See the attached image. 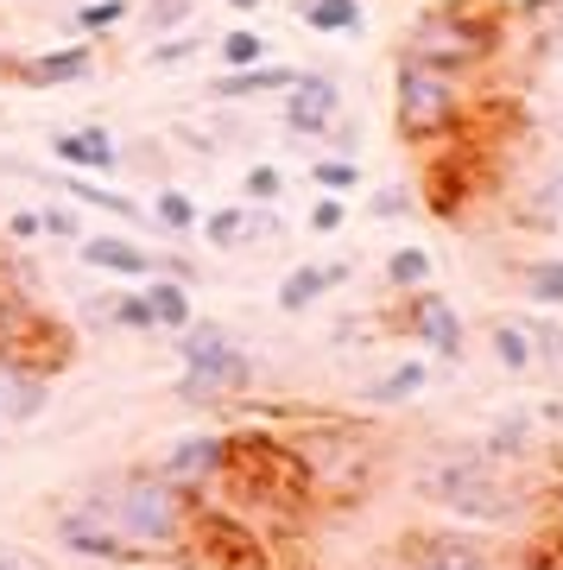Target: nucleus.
<instances>
[{
	"label": "nucleus",
	"mask_w": 563,
	"mask_h": 570,
	"mask_svg": "<svg viewBox=\"0 0 563 570\" xmlns=\"http://www.w3.org/2000/svg\"><path fill=\"white\" fill-rule=\"evenodd\" d=\"M82 501H89L108 527L121 532L127 551H134L140 564L184 558V551L197 546V494L178 489L171 475H159V463L121 469V475H101Z\"/></svg>",
	"instance_id": "1"
},
{
	"label": "nucleus",
	"mask_w": 563,
	"mask_h": 570,
	"mask_svg": "<svg viewBox=\"0 0 563 570\" xmlns=\"http://www.w3.org/2000/svg\"><path fill=\"white\" fill-rule=\"evenodd\" d=\"M412 494L443 508L456 527H475V532H494V527H520L525 520V489L506 475L501 463H487L475 444L463 450H443L412 475Z\"/></svg>",
	"instance_id": "2"
},
{
	"label": "nucleus",
	"mask_w": 563,
	"mask_h": 570,
	"mask_svg": "<svg viewBox=\"0 0 563 570\" xmlns=\"http://www.w3.org/2000/svg\"><path fill=\"white\" fill-rule=\"evenodd\" d=\"M506 45V20L482 0H443V7H424L412 32H405L399 58L437 63V70H456V77H475L501 58Z\"/></svg>",
	"instance_id": "3"
},
{
	"label": "nucleus",
	"mask_w": 563,
	"mask_h": 570,
	"mask_svg": "<svg viewBox=\"0 0 563 570\" xmlns=\"http://www.w3.org/2000/svg\"><path fill=\"white\" fill-rule=\"evenodd\" d=\"M260 387V362L241 348V336L216 317H190L178 330V393L184 406H228V400H247Z\"/></svg>",
	"instance_id": "4"
},
{
	"label": "nucleus",
	"mask_w": 563,
	"mask_h": 570,
	"mask_svg": "<svg viewBox=\"0 0 563 570\" xmlns=\"http://www.w3.org/2000/svg\"><path fill=\"white\" fill-rule=\"evenodd\" d=\"M468 115V77L437 70V63L399 58L393 63V127L405 146H437L450 140Z\"/></svg>",
	"instance_id": "5"
},
{
	"label": "nucleus",
	"mask_w": 563,
	"mask_h": 570,
	"mask_svg": "<svg viewBox=\"0 0 563 570\" xmlns=\"http://www.w3.org/2000/svg\"><path fill=\"white\" fill-rule=\"evenodd\" d=\"M381 324H386V330H405V336L424 348V362H463V348H468L463 311L450 305L437 285H424V292H405L399 311H386Z\"/></svg>",
	"instance_id": "6"
},
{
	"label": "nucleus",
	"mask_w": 563,
	"mask_h": 570,
	"mask_svg": "<svg viewBox=\"0 0 563 570\" xmlns=\"http://www.w3.org/2000/svg\"><path fill=\"white\" fill-rule=\"evenodd\" d=\"M393 570H501V551L475 527H431L393 546Z\"/></svg>",
	"instance_id": "7"
},
{
	"label": "nucleus",
	"mask_w": 563,
	"mask_h": 570,
	"mask_svg": "<svg viewBox=\"0 0 563 570\" xmlns=\"http://www.w3.org/2000/svg\"><path fill=\"white\" fill-rule=\"evenodd\" d=\"M235 456H241V438L235 431H190V438H171V450L159 456V475H171L178 489H209V482H221L228 469H235Z\"/></svg>",
	"instance_id": "8"
},
{
	"label": "nucleus",
	"mask_w": 563,
	"mask_h": 570,
	"mask_svg": "<svg viewBox=\"0 0 563 570\" xmlns=\"http://www.w3.org/2000/svg\"><path fill=\"white\" fill-rule=\"evenodd\" d=\"M51 539H58L70 558H82V564H115V570L140 564V558L127 551V539L108 527V520H101L89 501H77V508H58V520H51Z\"/></svg>",
	"instance_id": "9"
},
{
	"label": "nucleus",
	"mask_w": 563,
	"mask_h": 570,
	"mask_svg": "<svg viewBox=\"0 0 563 570\" xmlns=\"http://www.w3.org/2000/svg\"><path fill=\"white\" fill-rule=\"evenodd\" d=\"M336 115H343V89L323 70H298V82L279 96V121L292 140H329Z\"/></svg>",
	"instance_id": "10"
},
{
	"label": "nucleus",
	"mask_w": 563,
	"mask_h": 570,
	"mask_svg": "<svg viewBox=\"0 0 563 570\" xmlns=\"http://www.w3.org/2000/svg\"><path fill=\"white\" fill-rule=\"evenodd\" d=\"M89 77H96V45L89 39H70L58 51H39V58L13 63L20 89H70V82H89Z\"/></svg>",
	"instance_id": "11"
},
{
	"label": "nucleus",
	"mask_w": 563,
	"mask_h": 570,
	"mask_svg": "<svg viewBox=\"0 0 563 570\" xmlns=\"http://www.w3.org/2000/svg\"><path fill=\"white\" fill-rule=\"evenodd\" d=\"M77 261L89 266V273H115V279H134V285L159 273V254L146 242H134V235H82Z\"/></svg>",
	"instance_id": "12"
},
{
	"label": "nucleus",
	"mask_w": 563,
	"mask_h": 570,
	"mask_svg": "<svg viewBox=\"0 0 563 570\" xmlns=\"http://www.w3.org/2000/svg\"><path fill=\"white\" fill-rule=\"evenodd\" d=\"M51 159L63 171H82V178H108V171H121V146L108 127H58L51 134Z\"/></svg>",
	"instance_id": "13"
},
{
	"label": "nucleus",
	"mask_w": 563,
	"mask_h": 570,
	"mask_svg": "<svg viewBox=\"0 0 563 570\" xmlns=\"http://www.w3.org/2000/svg\"><path fill=\"white\" fill-rule=\"evenodd\" d=\"M45 406H51V367L13 362V355L0 348V412H7L13 425H32Z\"/></svg>",
	"instance_id": "14"
},
{
	"label": "nucleus",
	"mask_w": 563,
	"mask_h": 570,
	"mask_svg": "<svg viewBox=\"0 0 563 570\" xmlns=\"http://www.w3.org/2000/svg\"><path fill=\"white\" fill-rule=\"evenodd\" d=\"M298 82V63H279V58H266L254 63V70H221L216 82H209V102H260V96H285Z\"/></svg>",
	"instance_id": "15"
},
{
	"label": "nucleus",
	"mask_w": 563,
	"mask_h": 570,
	"mask_svg": "<svg viewBox=\"0 0 563 570\" xmlns=\"http://www.w3.org/2000/svg\"><path fill=\"white\" fill-rule=\"evenodd\" d=\"M51 190H58L63 204H77V209H101V216H115V223H127V228H152V216H146L127 190H108V184H89L82 171H58L51 178Z\"/></svg>",
	"instance_id": "16"
},
{
	"label": "nucleus",
	"mask_w": 563,
	"mask_h": 570,
	"mask_svg": "<svg viewBox=\"0 0 563 570\" xmlns=\"http://www.w3.org/2000/svg\"><path fill=\"white\" fill-rule=\"evenodd\" d=\"M424 387H431V362H424V355H412V362L386 367V374H374V381H367V387H362V406L399 412V406H412Z\"/></svg>",
	"instance_id": "17"
},
{
	"label": "nucleus",
	"mask_w": 563,
	"mask_h": 570,
	"mask_svg": "<svg viewBox=\"0 0 563 570\" xmlns=\"http://www.w3.org/2000/svg\"><path fill=\"white\" fill-rule=\"evenodd\" d=\"M96 324L121 330V336H159V324H152V305H146L140 285H115L108 298H96V305H82Z\"/></svg>",
	"instance_id": "18"
},
{
	"label": "nucleus",
	"mask_w": 563,
	"mask_h": 570,
	"mask_svg": "<svg viewBox=\"0 0 563 570\" xmlns=\"http://www.w3.org/2000/svg\"><path fill=\"white\" fill-rule=\"evenodd\" d=\"M336 285H329V273H323V261H304V266H292L279 279V292H273V305L285 311V317H304V311H317L323 298H329Z\"/></svg>",
	"instance_id": "19"
},
{
	"label": "nucleus",
	"mask_w": 563,
	"mask_h": 570,
	"mask_svg": "<svg viewBox=\"0 0 563 570\" xmlns=\"http://www.w3.org/2000/svg\"><path fill=\"white\" fill-rule=\"evenodd\" d=\"M146 216H152V228H165L171 242H190V235L203 228V209H197V197H190L184 184H159Z\"/></svg>",
	"instance_id": "20"
},
{
	"label": "nucleus",
	"mask_w": 563,
	"mask_h": 570,
	"mask_svg": "<svg viewBox=\"0 0 563 570\" xmlns=\"http://www.w3.org/2000/svg\"><path fill=\"white\" fill-rule=\"evenodd\" d=\"M140 292H146V305H152V324L159 330H171L178 336L197 311H190V285L184 279H165V273H152V279H140Z\"/></svg>",
	"instance_id": "21"
},
{
	"label": "nucleus",
	"mask_w": 563,
	"mask_h": 570,
	"mask_svg": "<svg viewBox=\"0 0 563 570\" xmlns=\"http://www.w3.org/2000/svg\"><path fill=\"white\" fill-rule=\"evenodd\" d=\"M487 348H494V362L506 367V374H513V381H525V374H532V330L520 324V317H494V324H487Z\"/></svg>",
	"instance_id": "22"
},
{
	"label": "nucleus",
	"mask_w": 563,
	"mask_h": 570,
	"mask_svg": "<svg viewBox=\"0 0 563 570\" xmlns=\"http://www.w3.org/2000/svg\"><path fill=\"white\" fill-rule=\"evenodd\" d=\"M386 285H393V292H424V285H437V261H431V247H418V242H405V247H393V254H386Z\"/></svg>",
	"instance_id": "23"
},
{
	"label": "nucleus",
	"mask_w": 563,
	"mask_h": 570,
	"mask_svg": "<svg viewBox=\"0 0 563 570\" xmlns=\"http://www.w3.org/2000/svg\"><path fill=\"white\" fill-rule=\"evenodd\" d=\"M520 292H525V305L563 311V254H539V261H525L520 266Z\"/></svg>",
	"instance_id": "24"
},
{
	"label": "nucleus",
	"mask_w": 563,
	"mask_h": 570,
	"mask_svg": "<svg viewBox=\"0 0 563 570\" xmlns=\"http://www.w3.org/2000/svg\"><path fill=\"white\" fill-rule=\"evenodd\" d=\"M487 456V463H525V456H532V450H539V431H532V419H501V425L487 431L482 444H475Z\"/></svg>",
	"instance_id": "25"
},
{
	"label": "nucleus",
	"mask_w": 563,
	"mask_h": 570,
	"mask_svg": "<svg viewBox=\"0 0 563 570\" xmlns=\"http://www.w3.org/2000/svg\"><path fill=\"white\" fill-rule=\"evenodd\" d=\"M298 20L310 26V32L348 39V32H362V0H298Z\"/></svg>",
	"instance_id": "26"
},
{
	"label": "nucleus",
	"mask_w": 563,
	"mask_h": 570,
	"mask_svg": "<svg viewBox=\"0 0 563 570\" xmlns=\"http://www.w3.org/2000/svg\"><path fill=\"white\" fill-rule=\"evenodd\" d=\"M127 13H134V0H70V32L96 45L101 32H115Z\"/></svg>",
	"instance_id": "27"
},
{
	"label": "nucleus",
	"mask_w": 563,
	"mask_h": 570,
	"mask_svg": "<svg viewBox=\"0 0 563 570\" xmlns=\"http://www.w3.org/2000/svg\"><path fill=\"white\" fill-rule=\"evenodd\" d=\"M216 58H221V70H254V63L273 58V45H266V32H254V26H228L216 39Z\"/></svg>",
	"instance_id": "28"
},
{
	"label": "nucleus",
	"mask_w": 563,
	"mask_h": 570,
	"mask_svg": "<svg viewBox=\"0 0 563 570\" xmlns=\"http://www.w3.org/2000/svg\"><path fill=\"white\" fill-rule=\"evenodd\" d=\"M310 184H317V197H355L362 190V165L343 159V153H317L310 159Z\"/></svg>",
	"instance_id": "29"
},
{
	"label": "nucleus",
	"mask_w": 563,
	"mask_h": 570,
	"mask_svg": "<svg viewBox=\"0 0 563 570\" xmlns=\"http://www.w3.org/2000/svg\"><path fill=\"white\" fill-rule=\"evenodd\" d=\"M241 223H247V204H221V209H203V242L221 247V254H235L241 247Z\"/></svg>",
	"instance_id": "30"
},
{
	"label": "nucleus",
	"mask_w": 563,
	"mask_h": 570,
	"mask_svg": "<svg viewBox=\"0 0 563 570\" xmlns=\"http://www.w3.org/2000/svg\"><path fill=\"white\" fill-rule=\"evenodd\" d=\"M279 190H285V171H279V165H247V178H241V204L273 209V204H279Z\"/></svg>",
	"instance_id": "31"
},
{
	"label": "nucleus",
	"mask_w": 563,
	"mask_h": 570,
	"mask_svg": "<svg viewBox=\"0 0 563 570\" xmlns=\"http://www.w3.org/2000/svg\"><path fill=\"white\" fill-rule=\"evenodd\" d=\"M190 13H197V0H146V7H140V20H146L152 39H171Z\"/></svg>",
	"instance_id": "32"
},
{
	"label": "nucleus",
	"mask_w": 563,
	"mask_h": 570,
	"mask_svg": "<svg viewBox=\"0 0 563 570\" xmlns=\"http://www.w3.org/2000/svg\"><path fill=\"white\" fill-rule=\"evenodd\" d=\"M39 223H45V235H51V242H63V247H77L82 235H89V228H82V209H77V204H45V209H39Z\"/></svg>",
	"instance_id": "33"
},
{
	"label": "nucleus",
	"mask_w": 563,
	"mask_h": 570,
	"mask_svg": "<svg viewBox=\"0 0 563 570\" xmlns=\"http://www.w3.org/2000/svg\"><path fill=\"white\" fill-rule=\"evenodd\" d=\"M197 51H203L197 32H178V39H152L146 45V63H152V70H171V63H190Z\"/></svg>",
	"instance_id": "34"
},
{
	"label": "nucleus",
	"mask_w": 563,
	"mask_h": 570,
	"mask_svg": "<svg viewBox=\"0 0 563 570\" xmlns=\"http://www.w3.org/2000/svg\"><path fill=\"white\" fill-rule=\"evenodd\" d=\"M260 242H285V223L273 209H254L247 204V223H241V247H260Z\"/></svg>",
	"instance_id": "35"
},
{
	"label": "nucleus",
	"mask_w": 563,
	"mask_h": 570,
	"mask_svg": "<svg viewBox=\"0 0 563 570\" xmlns=\"http://www.w3.org/2000/svg\"><path fill=\"white\" fill-rule=\"evenodd\" d=\"M412 209H418V197H412V190H399V184H386V190H374L367 216H381V223H399V216H412Z\"/></svg>",
	"instance_id": "36"
},
{
	"label": "nucleus",
	"mask_w": 563,
	"mask_h": 570,
	"mask_svg": "<svg viewBox=\"0 0 563 570\" xmlns=\"http://www.w3.org/2000/svg\"><path fill=\"white\" fill-rule=\"evenodd\" d=\"M532 330V362H551V367H563V324H525Z\"/></svg>",
	"instance_id": "37"
},
{
	"label": "nucleus",
	"mask_w": 563,
	"mask_h": 570,
	"mask_svg": "<svg viewBox=\"0 0 563 570\" xmlns=\"http://www.w3.org/2000/svg\"><path fill=\"white\" fill-rule=\"evenodd\" d=\"M0 235H7V247H32V242H45V223H39V209H13Z\"/></svg>",
	"instance_id": "38"
},
{
	"label": "nucleus",
	"mask_w": 563,
	"mask_h": 570,
	"mask_svg": "<svg viewBox=\"0 0 563 570\" xmlns=\"http://www.w3.org/2000/svg\"><path fill=\"white\" fill-rule=\"evenodd\" d=\"M343 223H348V197H317V204H310V228H317V235H336Z\"/></svg>",
	"instance_id": "39"
},
{
	"label": "nucleus",
	"mask_w": 563,
	"mask_h": 570,
	"mask_svg": "<svg viewBox=\"0 0 563 570\" xmlns=\"http://www.w3.org/2000/svg\"><path fill=\"white\" fill-rule=\"evenodd\" d=\"M165 140L184 146V153H197V159H216V153H221V140H203V127H171Z\"/></svg>",
	"instance_id": "40"
},
{
	"label": "nucleus",
	"mask_w": 563,
	"mask_h": 570,
	"mask_svg": "<svg viewBox=\"0 0 563 570\" xmlns=\"http://www.w3.org/2000/svg\"><path fill=\"white\" fill-rule=\"evenodd\" d=\"M329 146H336L343 159H355V153H362V127L348 121V115H336V127H329Z\"/></svg>",
	"instance_id": "41"
},
{
	"label": "nucleus",
	"mask_w": 563,
	"mask_h": 570,
	"mask_svg": "<svg viewBox=\"0 0 563 570\" xmlns=\"http://www.w3.org/2000/svg\"><path fill=\"white\" fill-rule=\"evenodd\" d=\"M501 570H563V564L551 558V551H525L520 564H501Z\"/></svg>",
	"instance_id": "42"
},
{
	"label": "nucleus",
	"mask_w": 563,
	"mask_h": 570,
	"mask_svg": "<svg viewBox=\"0 0 563 570\" xmlns=\"http://www.w3.org/2000/svg\"><path fill=\"white\" fill-rule=\"evenodd\" d=\"M525 20H551V13H563V0H520Z\"/></svg>",
	"instance_id": "43"
},
{
	"label": "nucleus",
	"mask_w": 563,
	"mask_h": 570,
	"mask_svg": "<svg viewBox=\"0 0 563 570\" xmlns=\"http://www.w3.org/2000/svg\"><path fill=\"white\" fill-rule=\"evenodd\" d=\"M323 273H329V285H343L355 279V261H323Z\"/></svg>",
	"instance_id": "44"
},
{
	"label": "nucleus",
	"mask_w": 563,
	"mask_h": 570,
	"mask_svg": "<svg viewBox=\"0 0 563 570\" xmlns=\"http://www.w3.org/2000/svg\"><path fill=\"white\" fill-rule=\"evenodd\" d=\"M221 7H228V13H241V20H247V13H260L266 0H221Z\"/></svg>",
	"instance_id": "45"
},
{
	"label": "nucleus",
	"mask_w": 563,
	"mask_h": 570,
	"mask_svg": "<svg viewBox=\"0 0 563 570\" xmlns=\"http://www.w3.org/2000/svg\"><path fill=\"white\" fill-rule=\"evenodd\" d=\"M0 570H32V564H26V558H7V551H0Z\"/></svg>",
	"instance_id": "46"
},
{
	"label": "nucleus",
	"mask_w": 563,
	"mask_h": 570,
	"mask_svg": "<svg viewBox=\"0 0 563 570\" xmlns=\"http://www.w3.org/2000/svg\"><path fill=\"white\" fill-rule=\"evenodd\" d=\"M551 190H557V197H563V165H557V178H551Z\"/></svg>",
	"instance_id": "47"
}]
</instances>
